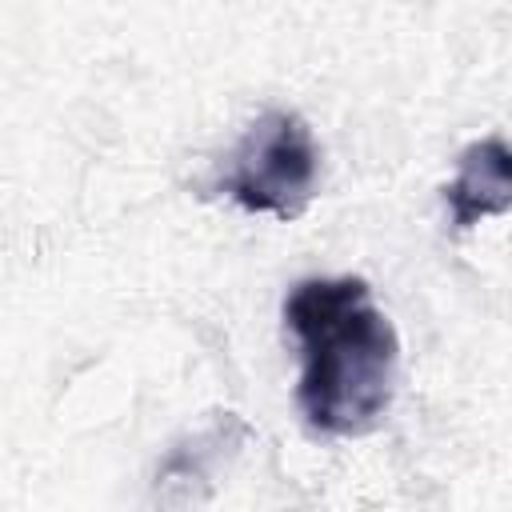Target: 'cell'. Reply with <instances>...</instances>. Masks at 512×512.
<instances>
[{"instance_id":"7a4b0ae2","label":"cell","mask_w":512,"mask_h":512,"mask_svg":"<svg viewBox=\"0 0 512 512\" xmlns=\"http://www.w3.org/2000/svg\"><path fill=\"white\" fill-rule=\"evenodd\" d=\"M320 152L312 128L296 112H264L232 152L220 192L244 212L296 220L316 196Z\"/></svg>"},{"instance_id":"3957f363","label":"cell","mask_w":512,"mask_h":512,"mask_svg":"<svg viewBox=\"0 0 512 512\" xmlns=\"http://www.w3.org/2000/svg\"><path fill=\"white\" fill-rule=\"evenodd\" d=\"M444 204L456 228L512 212V144L500 136L472 140L456 160V176L444 184Z\"/></svg>"},{"instance_id":"6da1fadb","label":"cell","mask_w":512,"mask_h":512,"mask_svg":"<svg viewBox=\"0 0 512 512\" xmlns=\"http://www.w3.org/2000/svg\"><path fill=\"white\" fill-rule=\"evenodd\" d=\"M284 324L300 348L296 404L324 436H364L396 392L400 340L360 276H312L284 296Z\"/></svg>"}]
</instances>
